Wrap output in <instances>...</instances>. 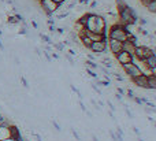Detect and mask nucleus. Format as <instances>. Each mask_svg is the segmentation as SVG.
<instances>
[{
	"label": "nucleus",
	"mask_w": 156,
	"mask_h": 141,
	"mask_svg": "<svg viewBox=\"0 0 156 141\" xmlns=\"http://www.w3.org/2000/svg\"><path fill=\"white\" fill-rule=\"evenodd\" d=\"M131 34H133V33H131L130 30H128L123 25L115 23V25L110 26V30H108V34L107 36H108V39H114V40H118V41L123 42V41H126Z\"/></svg>",
	"instance_id": "1"
},
{
	"label": "nucleus",
	"mask_w": 156,
	"mask_h": 141,
	"mask_svg": "<svg viewBox=\"0 0 156 141\" xmlns=\"http://www.w3.org/2000/svg\"><path fill=\"white\" fill-rule=\"evenodd\" d=\"M122 69L125 70L126 75H128V77H130V80H133V78L139 77V75L142 74V70L140 69V66H137V64H136L133 60H131V62H129V63L122 64Z\"/></svg>",
	"instance_id": "2"
},
{
	"label": "nucleus",
	"mask_w": 156,
	"mask_h": 141,
	"mask_svg": "<svg viewBox=\"0 0 156 141\" xmlns=\"http://www.w3.org/2000/svg\"><path fill=\"white\" fill-rule=\"evenodd\" d=\"M40 6H41L43 11L48 15V17L52 15L53 12H56V11L61 8V4L55 3L53 0H40Z\"/></svg>",
	"instance_id": "3"
},
{
	"label": "nucleus",
	"mask_w": 156,
	"mask_h": 141,
	"mask_svg": "<svg viewBox=\"0 0 156 141\" xmlns=\"http://www.w3.org/2000/svg\"><path fill=\"white\" fill-rule=\"evenodd\" d=\"M108 40V39H107ZM107 40H100V41H92L89 50L92 51L93 53H104L107 51Z\"/></svg>",
	"instance_id": "4"
},
{
	"label": "nucleus",
	"mask_w": 156,
	"mask_h": 141,
	"mask_svg": "<svg viewBox=\"0 0 156 141\" xmlns=\"http://www.w3.org/2000/svg\"><path fill=\"white\" fill-rule=\"evenodd\" d=\"M107 44H108V48H110L112 55H117V53H119L122 51V42L118 41V40L108 39L107 40Z\"/></svg>",
	"instance_id": "5"
},
{
	"label": "nucleus",
	"mask_w": 156,
	"mask_h": 141,
	"mask_svg": "<svg viewBox=\"0 0 156 141\" xmlns=\"http://www.w3.org/2000/svg\"><path fill=\"white\" fill-rule=\"evenodd\" d=\"M131 81H133V84H134L136 86H139V88L148 89V75L144 74V73H142L141 75H139V77L133 78Z\"/></svg>",
	"instance_id": "6"
},
{
	"label": "nucleus",
	"mask_w": 156,
	"mask_h": 141,
	"mask_svg": "<svg viewBox=\"0 0 156 141\" xmlns=\"http://www.w3.org/2000/svg\"><path fill=\"white\" fill-rule=\"evenodd\" d=\"M115 58H117V62L119 64H125V63H129V62H131L133 60V56H131L129 52H126V51H121L119 53H117L115 55Z\"/></svg>",
	"instance_id": "7"
},
{
	"label": "nucleus",
	"mask_w": 156,
	"mask_h": 141,
	"mask_svg": "<svg viewBox=\"0 0 156 141\" xmlns=\"http://www.w3.org/2000/svg\"><path fill=\"white\" fill-rule=\"evenodd\" d=\"M10 122H4V123L0 125V141L1 140H6V138H10L11 134H10Z\"/></svg>",
	"instance_id": "8"
},
{
	"label": "nucleus",
	"mask_w": 156,
	"mask_h": 141,
	"mask_svg": "<svg viewBox=\"0 0 156 141\" xmlns=\"http://www.w3.org/2000/svg\"><path fill=\"white\" fill-rule=\"evenodd\" d=\"M136 47H137V44H134V42L130 41V40H126V41L122 42V51H126V52H129L131 56H134Z\"/></svg>",
	"instance_id": "9"
},
{
	"label": "nucleus",
	"mask_w": 156,
	"mask_h": 141,
	"mask_svg": "<svg viewBox=\"0 0 156 141\" xmlns=\"http://www.w3.org/2000/svg\"><path fill=\"white\" fill-rule=\"evenodd\" d=\"M141 62L145 64L147 69H149V70H151V69H153V67L156 66V53H152L151 56H148L147 59L141 60Z\"/></svg>",
	"instance_id": "10"
},
{
	"label": "nucleus",
	"mask_w": 156,
	"mask_h": 141,
	"mask_svg": "<svg viewBox=\"0 0 156 141\" xmlns=\"http://www.w3.org/2000/svg\"><path fill=\"white\" fill-rule=\"evenodd\" d=\"M10 134H11V138H21V132L18 130V127L14 126V125H10Z\"/></svg>",
	"instance_id": "11"
},
{
	"label": "nucleus",
	"mask_w": 156,
	"mask_h": 141,
	"mask_svg": "<svg viewBox=\"0 0 156 141\" xmlns=\"http://www.w3.org/2000/svg\"><path fill=\"white\" fill-rule=\"evenodd\" d=\"M79 42H81L85 48H88V50H89V47H90V44H92V40L89 39L88 36L82 34V36H79Z\"/></svg>",
	"instance_id": "12"
},
{
	"label": "nucleus",
	"mask_w": 156,
	"mask_h": 141,
	"mask_svg": "<svg viewBox=\"0 0 156 141\" xmlns=\"http://www.w3.org/2000/svg\"><path fill=\"white\" fill-rule=\"evenodd\" d=\"M148 89L156 91V75H152V74L148 75Z\"/></svg>",
	"instance_id": "13"
},
{
	"label": "nucleus",
	"mask_w": 156,
	"mask_h": 141,
	"mask_svg": "<svg viewBox=\"0 0 156 141\" xmlns=\"http://www.w3.org/2000/svg\"><path fill=\"white\" fill-rule=\"evenodd\" d=\"M144 7H147V10H148L149 12H153V14H156V0H149L148 3L144 6Z\"/></svg>",
	"instance_id": "14"
},
{
	"label": "nucleus",
	"mask_w": 156,
	"mask_h": 141,
	"mask_svg": "<svg viewBox=\"0 0 156 141\" xmlns=\"http://www.w3.org/2000/svg\"><path fill=\"white\" fill-rule=\"evenodd\" d=\"M115 3H117V8H118V11L122 10V8H125V7H128V6H129L126 0H115Z\"/></svg>",
	"instance_id": "15"
},
{
	"label": "nucleus",
	"mask_w": 156,
	"mask_h": 141,
	"mask_svg": "<svg viewBox=\"0 0 156 141\" xmlns=\"http://www.w3.org/2000/svg\"><path fill=\"white\" fill-rule=\"evenodd\" d=\"M18 18L15 17V15H10V17H8V23H12V25H15V23H18Z\"/></svg>",
	"instance_id": "16"
},
{
	"label": "nucleus",
	"mask_w": 156,
	"mask_h": 141,
	"mask_svg": "<svg viewBox=\"0 0 156 141\" xmlns=\"http://www.w3.org/2000/svg\"><path fill=\"white\" fill-rule=\"evenodd\" d=\"M85 64L89 67V69H97V67H99L96 63H93L92 60H86V62H85Z\"/></svg>",
	"instance_id": "17"
},
{
	"label": "nucleus",
	"mask_w": 156,
	"mask_h": 141,
	"mask_svg": "<svg viewBox=\"0 0 156 141\" xmlns=\"http://www.w3.org/2000/svg\"><path fill=\"white\" fill-rule=\"evenodd\" d=\"M40 37H41V39H43V41H45L47 44H52V42H51V39L48 37V36H45V34H40Z\"/></svg>",
	"instance_id": "18"
},
{
	"label": "nucleus",
	"mask_w": 156,
	"mask_h": 141,
	"mask_svg": "<svg viewBox=\"0 0 156 141\" xmlns=\"http://www.w3.org/2000/svg\"><path fill=\"white\" fill-rule=\"evenodd\" d=\"M86 73H88V74L90 75V77H95V78H97V74H96L95 71H93V69H89V67H88V69H86Z\"/></svg>",
	"instance_id": "19"
},
{
	"label": "nucleus",
	"mask_w": 156,
	"mask_h": 141,
	"mask_svg": "<svg viewBox=\"0 0 156 141\" xmlns=\"http://www.w3.org/2000/svg\"><path fill=\"white\" fill-rule=\"evenodd\" d=\"M63 45H64V44H53V47H55L58 51H61V52L63 51Z\"/></svg>",
	"instance_id": "20"
},
{
	"label": "nucleus",
	"mask_w": 156,
	"mask_h": 141,
	"mask_svg": "<svg viewBox=\"0 0 156 141\" xmlns=\"http://www.w3.org/2000/svg\"><path fill=\"white\" fill-rule=\"evenodd\" d=\"M128 97H130V99H133V97H134V92H133V91H130V89H129V91H128Z\"/></svg>",
	"instance_id": "21"
},
{
	"label": "nucleus",
	"mask_w": 156,
	"mask_h": 141,
	"mask_svg": "<svg viewBox=\"0 0 156 141\" xmlns=\"http://www.w3.org/2000/svg\"><path fill=\"white\" fill-rule=\"evenodd\" d=\"M71 133H73V136L75 137V140H81V138H79V134H78L75 130H71Z\"/></svg>",
	"instance_id": "22"
},
{
	"label": "nucleus",
	"mask_w": 156,
	"mask_h": 141,
	"mask_svg": "<svg viewBox=\"0 0 156 141\" xmlns=\"http://www.w3.org/2000/svg\"><path fill=\"white\" fill-rule=\"evenodd\" d=\"M52 125H53V127H55L58 132H61V126H59V123H58V122H52Z\"/></svg>",
	"instance_id": "23"
},
{
	"label": "nucleus",
	"mask_w": 156,
	"mask_h": 141,
	"mask_svg": "<svg viewBox=\"0 0 156 141\" xmlns=\"http://www.w3.org/2000/svg\"><path fill=\"white\" fill-rule=\"evenodd\" d=\"M66 59L70 62V64H74V60H73V58H71L70 55H67V53H66Z\"/></svg>",
	"instance_id": "24"
},
{
	"label": "nucleus",
	"mask_w": 156,
	"mask_h": 141,
	"mask_svg": "<svg viewBox=\"0 0 156 141\" xmlns=\"http://www.w3.org/2000/svg\"><path fill=\"white\" fill-rule=\"evenodd\" d=\"M22 85H23L25 88H29V84H28V81H26V78H22Z\"/></svg>",
	"instance_id": "25"
},
{
	"label": "nucleus",
	"mask_w": 156,
	"mask_h": 141,
	"mask_svg": "<svg viewBox=\"0 0 156 141\" xmlns=\"http://www.w3.org/2000/svg\"><path fill=\"white\" fill-rule=\"evenodd\" d=\"M110 134H111V137H112V140H114V141H118V138H117V134L114 133V132H111V130H110Z\"/></svg>",
	"instance_id": "26"
},
{
	"label": "nucleus",
	"mask_w": 156,
	"mask_h": 141,
	"mask_svg": "<svg viewBox=\"0 0 156 141\" xmlns=\"http://www.w3.org/2000/svg\"><path fill=\"white\" fill-rule=\"evenodd\" d=\"M90 8H97V1H92L90 3Z\"/></svg>",
	"instance_id": "27"
},
{
	"label": "nucleus",
	"mask_w": 156,
	"mask_h": 141,
	"mask_svg": "<svg viewBox=\"0 0 156 141\" xmlns=\"http://www.w3.org/2000/svg\"><path fill=\"white\" fill-rule=\"evenodd\" d=\"M108 106H110V110H111V111H112V113H114V111H115V107H114V104H112V103H111V102H108Z\"/></svg>",
	"instance_id": "28"
},
{
	"label": "nucleus",
	"mask_w": 156,
	"mask_h": 141,
	"mask_svg": "<svg viewBox=\"0 0 156 141\" xmlns=\"http://www.w3.org/2000/svg\"><path fill=\"white\" fill-rule=\"evenodd\" d=\"M4 122H6V118H4V116L1 115V114H0V125L4 123Z\"/></svg>",
	"instance_id": "29"
},
{
	"label": "nucleus",
	"mask_w": 156,
	"mask_h": 141,
	"mask_svg": "<svg viewBox=\"0 0 156 141\" xmlns=\"http://www.w3.org/2000/svg\"><path fill=\"white\" fill-rule=\"evenodd\" d=\"M151 74H152V75H156V66L153 67V69H151Z\"/></svg>",
	"instance_id": "30"
},
{
	"label": "nucleus",
	"mask_w": 156,
	"mask_h": 141,
	"mask_svg": "<svg viewBox=\"0 0 156 141\" xmlns=\"http://www.w3.org/2000/svg\"><path fill=\"white\" fill-rule=\"evenodd\" d=\"M53 1H55V3H58V4H62V3H64L66 0H53Z\"/></svg>",
	"instance_id": "31"
},
{
	"label": "nucleus",
	"mask_w": 156,
	"mask_h": 141,
	"mask_svg": "<svg viewBox=\"0 0 156 141\" xmlns=\"http://www.w3.org/2000/svg\"><path fill=\"white\" fill-rule=\"evenodd\" d=\"M126 114H128V116H130V118H133V114L130 113V111H129L128 108H126Z\"/></svg>",
	"instance_id": "32"
},
{
	"label": "nucleus",
	"mask_w": 156,
	"mask_h": 141,
	"mask_svg": "<svg viewBox=\"0 0 156 141\" xmlns=\"http://www.w3.org/2000/svg\"><path fill=\"white\" fill-rule=\"evenodd\" d=\"M0 50H4V45H3V42L0 41Z\"/></svg>",
	"instance_id": "33"
},
{
	"label": "nucleus",
	"mask_w": 156,
	"mask_h": 141,
	"mask_svg": "<svg viewBox=\"0 0 156 141\" xmlns=\"http://www.w3.org/2000/svg\"><path fill=\"white\" fill-rule=\"evenodd\" d=\"M92 140H93V141H99V138H97V137H95V136H93V138H92Z\"/></svg>",
	"instance_id": "34"
},
{
	"label": "nucleus",
	"mask_w": 156,
	"mask_h": 141,
	"mask_svg": "<svg viewBox=\"0 0 156 141\" xmlns=\"http://www.w3.org/2000/svg\"><path fill=\"white\" fill-rule=\"evenodd\" d=\"M139 141H144V140H141V138H140V140H139Z\"/></svg>",
	"instance_id": "35"
},
{
	"label": "nucleus",
	"mask_w": 156,
	"mask_h": 141,
	"mask_svg": "<svg viewBox=\"0 0 156 141\" xmlns=\"http://www.w3.org/2000/svg\"><path fill=\"white\" fill-rule=\"evenodd\" d=\"M155 126H156V122H155Z\"/></svg>",
	"instance_id": "36"
},
{
	"label": "nucleus",
	"mask_w": 156,
	"mask_h": 141,
	"mask_svg": "<svg viewBox=\"0 0 156 141\" xmlns=\"http://www.w3.org/2000/svg\"><path fill=\"white\" fill-rule=\"evenodd\" d=\"M39 1H40V0H39Z\"/></svg>",
	"instance_id": "37"
}]
</instances>
